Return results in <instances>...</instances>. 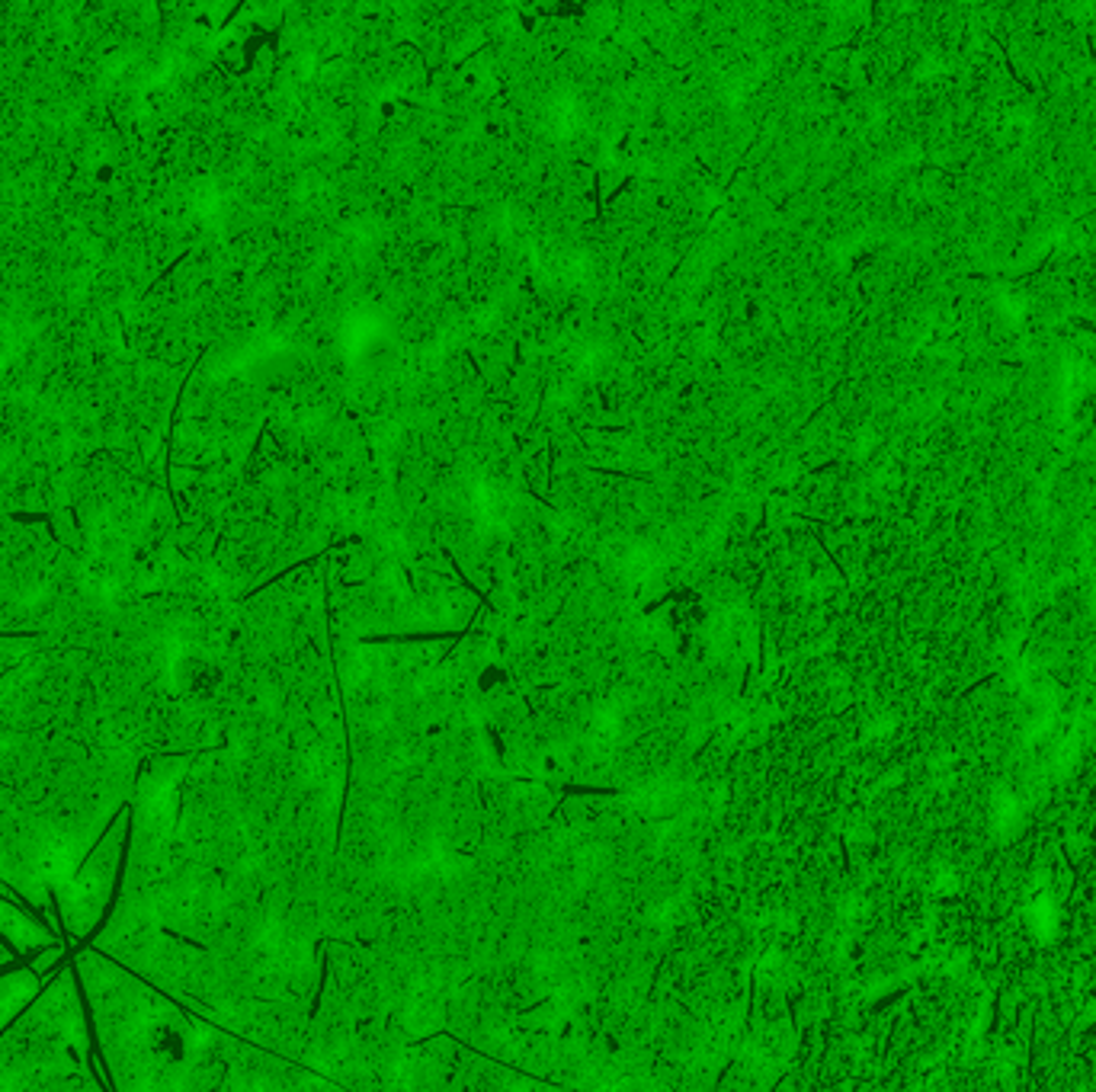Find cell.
<instances>
[{"label":"cell","instance_id":"6da1fadb","mask_svg":"<svg viewBox=\"0 0 1096 1092\" xmlns=\"http://www.w3.org/2000/svg\"><path fill=\"white\" fill-rule=\"evenodd\" d=\"M26 958L36 961L61 958L58 936L36 910H26L23 900L0 897V967L13 961L26 964Z\"/></svg>","mask_w":1096,"mask_h":1092},{"label":"cell","instance_id":"7a4b0ae2","mask_svg":"<svg viewBox=\"0 0 1096 1092\" xmlns=\"http://www.w3.org/2000/svg\"><path fill=\"white\" fill-rule=\"evenodd\" d=\"M43 523L49 526L51 539H55L58 545H64L67 551H80V548H84V532H80V523H77L74 510L49 513V516H43Z\"/></svg>","mask_w":1096,"mask_h":1092}]
</instances>
